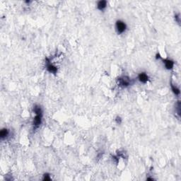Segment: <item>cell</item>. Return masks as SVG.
I'll return each instance as SVG.
<instances>
[{
	"instance_id": "2",
	"label": "cell",
	"mask_w": 181,
	"mask_h": 181,
	"mask_svg": "<svg viewBox=\"0 0 181 181\" xmlns=\"http://www.w3.org/2000/svg\"><path fill=\"white\" fill-rule=\"evenodd\" d=\"M116 29H117V31H118V33H120V34L123 33L127 29L126 24L122 21L119 20L116 22Z\"/></svg>"
},
{
	"instance_id": "6",
	"label": "cell",
	"mask_w": 181,
	"mask_h": 181,
	"mask_svg": "<svg viewBox=\"0 0 181 181\" xmlns=\"http://www.w3.org/2000/svg\"><path fill=\"white\" fill-rule=\"evenodd\" d=\"M163 62H164V64H165V67H166V69H173V65H174V62H173L172 60L165 59V60H163Z\"/></svg>"
},
{
	"instance_id": "11",
	"label": "cell",
	"mask_w": 181,
	"mask_h": 181,
	"mask_svg": "<svg viewBox=\"0 0 181 181\" xmlns=\"http://www.w3.org/2000/svg\"><path fill=\"white\" fill-rule=\"evenodd\" d=\"M121 118H120V117H118V118H116V122L118 123V124H120L121 123Z\"/></svg>"
},
{
	"instance_id": "8",
	"label": "cell",
	"mask_w": 181,
	"mask_h": 181,
	"mask_svg": "<svg viewBox=\"0 0 181 181\" xmlns=\"http://www.w3.org/2000/svg\"><path fill=\"white\" fill-rule=\"evenodd\" d=\"M9 135V131L8 130H7V129H2V130H1V132H0V137L1 138L3 139L4 138H6L7 136Z\"/></svg>"
},
{
	"instance_id": "4",
	"label": "cell",
	"mask_w": 181,
	"mask_h": 181,
	"mask_svg": "<svg viewBox=\"0 0 181 181\" xmlns=\"http://www.w3.org/2000/svg\"><path fill=\"white\" fill-rule=\"evenodd\" d=\"M138 79L140 82L143 83H145L148 81L149 80V76L148 75L146 74V73L144 72H142V73H140L139 76H138Z\"/></svg>"
},
{
	"instance_id": "7",
	"label": "cell",
	"mask_w": 181,
	"mask_h": 181,
	"mask_svg": "<svg viewBox=\"0 0 181 181\" xmlns=\"http://www.w3.org/2000/svg\"><path fill=\"white\" fill-rule=\"evenodd\" d=\"M47 69L50 71V73H52V74H55V73L57 71V67H55L54 65H52V64H51L50 63H49L47 65Z\"/></svg>"
},
{
	"instance_id": "9",
	"label": "cell",
	"mask_w": 181,
	"mask_h": 181,
	"mask_svg": "<svg viewBox=\"0 0 181 181\" xmlns=\"http://www.w3.org/2000/svg\"><path fill=\"white\" fill-rule=\"evenodd\" d=\"M171 87H172V90H173V93L175 94V95H178L180 94V90L178 88H177L176 87H175L173 85H171Z\"/></svg>"
},
{
	"instance_id": "3",
	"label": "cell",
	"mask_w": 181,
	"mask_h": 181,
	"mask_svg": "<svg viewBox=\"0 0 181 181\" xmlns=\"http://www.w3.org/2000/svg\"><path fill=\"white\" fill-rule=\"evenodd\" d=\"M118 83H119V85L123 87L128 86L130 84V79L125 76V77H122V78H120L118 79Z\"/></svg>"
},
{
	"instance_id": "10",
	"label": "cell",
	"mask_w": 181,
	"mask_h": 181,
	"mask_svg": "<svg viewBox=\"0 0 181 181\" xmlns=\"http://www.w3.org/2000/svg\"><path fill=\"white\" fill-rule=\"evenodd\" d=\"M43 180H50V178L49 177V175L46 174V175H44Z\"/></svg>"
},
{
	"instance_id": "5",
	"label": "cell",
	"mask_w": 181,
	"mask_h": 181,
	"mask_svg": "<svg viewBox=\"0 0 181 181\" xmlns=\"http://www.w3.org/2000/svg\"><path fill=\"white\" fill-rule=\"evenodd\" d=\"M107 6V2L106 1H100L97 4V8L99 9V10L103 11L106 8Z\"/></svg>"
},
{
	"instance_id": "1",
	"label": "cell",
	"mask_w": 181,
	"mask_h": 181,
	"mask_svg": "<svg viewBox=\"0 0 181 181\" xmlns=\"http://www.w3.org/2000/svg\"><path fill=\"white\" fill-rule=\"evenodd\" d=\"M34 112L36 114V117L33 120V126L34 128H38L42 122V118H43V111L41 110V108L38 106H36L34 108Z\"/></svg>"
}]
</instances>
